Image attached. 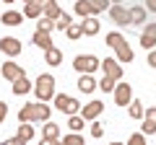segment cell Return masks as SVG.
I'll return each instance as SVG.
<instances>
[{
  "label": "cell",
  "mask_w": 156,
  "mask_h": 145,
  "mask_svg": "<svg viewBox=\"0 0 156 145\" xmlns=\"http://www.w3.org/2000/svg\"><path fill=\"white\" fill-rule=\"evenodd\" d=\"M104 42H107V44H109L112 49L117 52V60H120V62H133V57H135V55H133L130 44L125 42V36H122L120 31H109Z\"/></svg>",
  "instance_id": "6da1fadb"
},
{
  "label": "cell",
  "mask_w": 156,
  "mask_h": 145,
  "mask_svg": "<svg viewBox=\"0 0 156 145\" xmlns=\"http://www.w3.org/2000/svg\"><path fill=\"white\" fill-rule=\"evenodd\" d=\"M50 119V106L47 104H26L18 112V122H47Z\"/></svg>",
  "instance_id": "7a4b0ae2"
},
{
  "label": "cell",
  "mask_w": 156,
  "mask_h": 145,
  "mask_svg": "<svg viewBox=\"0 0 156 145\" xmlns=\"http://www.w3.org/2000/svg\"><path fill=\"white\" fill-rule=\"evenodd\" d=\"M34 91H37V99H39V101L55 99V78H52V75H47V72H44V75H39Z\"/></svg>",
  "instance_id": "3957f363"
},
{
  "label": "cell",
  "mask_w": 156,
  "mask_h": 145,
  "mask_svg": "<svg viewBox=\"0 0 156 145\" xmlns=\"http://www.w3.org/2000/svg\"><path fill=\"white\" fill-rule=\"evenodd\" d=\"M73 67H76L78 72H94L96 67H101V62L96 60L94 55H78L76 60H73Z\"/></svg>",
  "instance_id": "277c9868"
},
{
  "label": "cell",
  "mask_w": 156,
  "mask_h": 145,
  "mask_svg": "<svg viewBox=\"0 0 156 145\" xmlns=\"http://www.w3.org/2000/svg\"><path fill=\"white\" fill-rule=\"evenodd\" d=\"M55 104H57V109H60L62 114H76V112H81V106H78V101L76 99H70L68 93H55Z\"/></svg>",
  "instance_id": "5b68a950"
},
{
  "label": "cell",
  "mask_w": 156,
  "mask_h": 145,
  "mask_svg": "<svg viewBox=\"0 0 156 145\" xmlns=\"http://www.w3.org/2000/svg\"><path fill=\"white\" fill-rule=\"evenodd\" d=\"M130 101H133V88H130V83H117L115 86V104L117 106H130Z\"/></svg>",
  "instance_id": "8992f818"
},
{
  "label": "cell",
  "mask_w": 156,
  "mask_h": 145,
  "mask_svg": "<svg viewBox=\"0 0 156 145\" xmlns=\"http://www.w3.org/2000/svg\"><path fill=\"white\" fill-rule=\"evenodd\" d=\"M109 16H112V21H115L117 26H130V11L122 8V3H115V5L109 8Z\"/></svg>",
  "instance_id": "52a82bcc"
},
{
  "label": "cell",
  "mask_w": 156,
  "mask_h": 145,
  "mask_svg": "<svg viewBox=\"0 0 156 145\" xmlns=\"http://www.w3.org/2000/svg\"><path fill=\"white\" fill-rule=\"evenodd\" d=\"M0 52L8 57H18L21 55V42L16 39V36H3L0 39Z\"/></svg>",
  "instance_id": "ba28073f"
},
{
  "label": "cell",
  "mask_w": 156,
  "mask_h": 145,
  "mask_svg": "<svg viewBox=\"0 0 156 145\" xmlns=\"http://www.w3.org/2000/svg\"><path fill=\"white\" fill-rule=\"evenodd\" d=\"M104 112V101H91V104L81 106V117L86 119V122H91V119H96L99 114Z\"/></svg>",
  "instance_id": "9c48e42d"
},
{
  "label": "cell",
  "mask_w": 156,
  "mask_h": 145,
  "mask_svg": "<svg viewBox=\"0 0 156 145\" xmlns=\"http://www.w3.org/2000/svg\"><path fill=\"white\" fill-rule=\"evenodd\" d=\"M21 75H26V70H23L21 65H16V62H5V65H3V78H5L8 83L18 80Z\"/></svg>",
  "instance_id": "30bf717a"
},
{
  "label": "cell",
  "mask_w": 156,
  "mask_h": 145,
  "mask_svg": "<svg viewBox=\"0 0 156 145\" xmlns=\"http://www.w3.org/2000/svg\"><path fill=\"white\" fill-rule=\"evenodd\" d=\"M101 70H104V75H112V78H122V67H120V60H112V57H107V60H101Z\"/></svg>",
  "instance_id": "8fae6325"
},
{
  "label": "cell",
  "mask_w": 156,
  "mask_h": 145,
  "mask_svg": "<svg viewBox=\"0 0 156 145\" xmlns=\"http://www.w3.org/2000/svg\"><path fill=\"white\" fill-rule=\"evenodd\" d=\"M42 140H44V143H57V140H60V130H57V124H52L50 119H47V124L42 127Z\"/></svg>",
  "instance_id": "7c38bea8"
},
{
  "label": "cell",
  "mask_w": 156,
  "mask_h": 145,
  "mask_svg": "<svg viewBox=\"0 0 156 145\" xmlns=\"http://www.w3.org/2000/svg\"><path fill=\"white\" fill-rule=\"evenodd\" d=\"M34 44L42 47V49H50L52 47V39H50V31H42V29H37V34H34Z\"/></svg>",
  "instance_id": "4fadbf2b"
},
{
  "label": "cell",
  "mask_w": 156,
  "mask_h": 145,
  "mask_svg": "<svg viewBox=\"0 0 156 145\" xmlns=\"http://www.w3.org/2000/svg\"><path fill=\"white\" fill-rule=\"evenodd\" d=\"M96 88V80L91 78V72H83L81 78H78V91H83V93H91Z\"/></svg>",
  "instance_id": "5bb4252c"
},
{
  "label": "cell",
  "mask_w": 156,
  "mask_h": 145,
  "mask_svg": "<svg viewBox=\"0 0 156 145\" xmlns=\"http://www.w3.org/2000/svg\"><path fill=\"white\" fill-rule=\"evenodd\" d=\"M44 57H47V65H52V67H57L62 62V52L57 49V47H50V49H44Z\"/></svg>",
  "instance_id": "9a60e30c"
},
{
  "label": "cell",
  "mask_w": 156,
  "mask_h": 145,
  "mask_svg": "<svg viewBox=\"0 0 156 145\" xmlns=\"http://www.w3.org/2000/svg\"><path fill=\"white\" fill-rule=\"evenodd\" d=\"M21 21H23V13H16V11L3 13V23H5V26H21Z\"/></svg>",
  "instance_id": "2e32d148"
},
{
  "label": "cell",
  "mask_w": 156,
  "mask_h": 145,
  "mask_svg": "<svg viewBox=\"0 0 156 145\" xmlns=\"http://www.w3.org/2000/svg\"><path fill=\"white\" fill-rule=\"evenodd\" d=\"M130 23H146V5L130 8Z\"/></svg>",
  "instance_id": "e0dca14e"
},
{
  "label": "cell",
  "mask_w": 156,
  "mask_h": 145,
  "mask_svg": "<svg viewBox=\"0 0 156 145\" xmlns=\"http://www.w3.org/2000/svg\"><path fill=\"white\" fill-rule=\"evenodd\" d=\"M42 11H44V16L47 18H55V21H57V18H60V8H57V3H55V0H47V3H44V5H42Z\"/></svg>",
  "instance_id": "ac0fdd59"
},
{
  "label": "cell",
  "mask_w": 156,
  "mask_h": 145,
  "mask_svg": "<svg viewBox=\"0 0 156 145\" xmlns=\"http://www.w3.org/2000/svg\"><path fill=\"white\" fill-rule=\"evenodd\" d=\"M29 88H31V83H29V78H26V75H21L18 80H13V93H16V96H23Z\"/></svg>",
  "instance_id": "d6986e66"
},
{
  "label": "cell",
  "mask_w": 156,
  "mask_h": 145,
  "mask_svg": "<svg viewBox=\"0 0 156 145\" xmlns=\"http://www.w3.org/2000/svg\"><path fill=\"white\" fill-rule=\"evenodd\" d=\"M31 137H34V127L29 122H21L18 124V140H21V143H29Z\"/></svg>",
  "instance_id": "ffe728a7"
},
{
  "label": "cell",
  "mask_w": 156,
  "mask_h": 145,
  "mask_svg": "<svg viewBox=\"0 0 156 145\" xmlns=\"http://www.w3.org/2000/svg\"><path fill=\"white\" fill-rule=\"evenodd\" d=\"M65 36L73 39V42H78L81 36H83V23H70V26L65 29Z\"/></svg>",
  "instance_id": "44dd1931"
},
{
  "label": "cell",
  "mask_w": 156,
  "mask_h": 145,
  "mask_svg": "<svg viewBox=\"0 0 156 145\" xmlns=\"http://www.w3.org/2000/svg\"><path fill=\"white\" fill-rule=\"evenodd\" d=\"M76 13L78 16H94V8H91V0H78L76 3Z\"/></svg>",
  "instance_id": "7402d4cb"
},
{
  "label": "cell",
  "mask_w": 156,
  "mask_h": 145,
  "mask_svg": "<svg viewBox=\"0 0 156 145\" xmlns=\"http://www.w3.org/2000/svg\"><path fill=\"white\" fill-rule=\"evenodd\" d=\"M83 34H86V36H94V34H99V21L86 16V21H83Z\"/></svg>",
  "instance_id": "603a6c76"
},
{
  "label": "cell",
  "mask_w": 156,
  "mask_h": 145,
  "mask_svg": "<svg viewBox=\"0 0 156 145\" xmlns=\"http://www.w3.org/2000/svg\"><path fill=\"white\" fill-rule=\"evenodd\" d=\"M42 13H44V11H42L39 3H26V11H23V16H26V18H39Z\"/></svg>",
  "instance_id": "cb8c5ba5"
},
{
  "label": "cell",
  "mask_w": 156,
  "mask_h": 145,
  "mask_svg": "<svg viewBox=\"0 0 156 145\" xmlns=\"http://www.w3.org/2000/svg\"><path fill=\"white\" fill-rule=\"evenodd\" d=\"M143 114H146L143 104H140V101H130V117L133 119H143Z\"/></svg>",
  "instance_id": "d4e9b609"
},
{
  "label": "cell",
  "mask_w": 156,
  "mask_h": 145,
  "mask_svg": "<svg viewBox=\"0 0 156 145\" xmlns=\"http://www.w3.org/2000/svg\"><path fill=\"white\" fill-rule=\"evenodd\" d=\"M140 47H143V49H154V47H156V34L143 31V36H140Z\"/></svg>",
  "instance_id": "484cf974"
},
{
  "label": "cell",
  "mask_w": 156,
  "mask_h": 145,
  "mask_svg": "<svg viewBox=\"0 0 156 145\" xmlns=\"http://www.w3.org/2000/svg\"><path fill=\"white\" fill-rule=\"evenodd\" d=\"M70 23H73L70 13H65V11H62V13H60V18H57V21H55V29H60V31H65V29L70 26Z\"/></svg>",
  "instance_id": "4316f807"
},
{
  "label": "cell",
  "mask_w": 156,
  "mask_h": 145,
  "mask_svg": "<svg viewBox=\"0 0 156 145\" xmlns=\"http://www.w3.org/2000/svg\"><path fill=\"white\" fill-rule=\"evenodd\" d=\"M115 86H117V78H112V75H104V80H99V88L101 91H115Z\"/></svg>",
  "instance_id": "83f0119b"
},
{
  "label": "cell",
  "mask_w": 156,
  "mask_h": 145,
  "mask_svg": "<svg viewBox=\"0 0 156 145\" xmlns=\"http://www.w3.org/2000/svg\"><path fill=\"white\" fill-rule=\"evenodd\" d=\"M83 122H86V119H83V117H78V114H70V119H68L70 130H76V132H78V130H83Z\"/></svg>",
  "instance_id": "f1b7e54d"
},
{
  "label": "cell",
  "mask_w": 156,
  "mask_h": 145,
  "mask_svg": "<svg viewBox=\"0 0 156 145\" xmlns=\"http://www.w3.org/2000/svg\"><path fill=\"white\" fill-rule=\"evenodd\" d=\"M91 8H94V13H101L109 8V0H91Z\"/></svg>",
  "instance_id": "f546056e"
},
{
  "label": "cell",
  "mask_w": 156,
  "mask_h": 145,
  "mask_svg": "<svg viewBox=\"0 0 156 145\" xmlns=\"http://www.w3.org/2000/svg\"><path fill=\"white\" fill-rule=\"evenodd\" d=\"M39 29H42V31H52V29H55V18H42V21H39Z\"/></svg>",
  "instance_id": "4dcf8cb0"
},
{
  "label": "cell",
  "mask_w": 156,
  "mask_h": 145,
  "mask_svg": "<svg viewBox=\"0 0 156 145\" xmlns=\"http://www.w3.org/2000/svg\"><path fill=\"white\" fill-rule=\"evenodd\" d=\"M65 145H83V137H81V135H68Z\"/></svg>",
  "instance_id": "1f68e13d"
},
{
  "label": "cell",
  "mask_w": 156,
  "mask_h": 145,
  "mask_svg": "<svg viewBox=\"0 0 156 145\" xmlns=\"http://www.w3.org/2000/svg\"><path fill=\"white\" fill-rule=\"evenodd\" d=\"M143 132L146 135H156V124L148 122V119H143Z\"/></svg>",
  "instance_id": "d6a6232c"
},
{
  "label": "cell",
  "mask_w": 156,
  "mask_h": 145,
  "mask_svg": "<svg viewBox=\"0 0 156 145\" xmlns=\"http://www.w3.org/2000/svg\"><path fill=\"white\" fill-rule=\"evenodd\" d=\"M146 143V132L143 135H130V145H143Z\"/></svg>",
  "instance_id": "836d02e7"
},
{
  "label": "cell",
  "mask_w": 156,
  "mask_h": 145,
  "mask_svg": "<svg viewBox=\"0 0 156 145\" xmlns=\"http://www.w3.org/2000/svg\"><path fill=\"white\" fill-rule=\"evenodd\" d=\"M143 119H148V122H154V124H156V106H151V109H146Z\"/></svg>",
  "instance_id": "e575fe53"
},
{
  "label": "cell",
  "mask_w": 156,
  "mask_h": 145,
  "mask_svg": "<svg viewBox=\"0 0 156 145\" xmlns=\"http://www.w3.org/2000/svg\"><path fill=\"white\" fill-rule=\"evenodd\" d=\"M104 135V127L101 124H91V137H101Z\"/></svg>",
  "instance_id": "d590c367"
},
{
  "label": "cell",
  "mask_w": 156,
  "mask_h": 145,
  "mask_svg": "<svg viewBox=\"0 0 156 145\" xmlns=\"http://www.w3.org/2000/svg\"><path fill=\"white\" fill-rule=\"evenodd\" d=\"M5 117H8V104H5V101H0V124L5 122Z\"/></svg>",
  "instance_id": "8d00e7d4"
},
{
  "label": "cell",
  "mask_w": 156,
  "mask_h": 145,
  "mask_svg": "<svg viewBox=\"0 0 156 145\" xmlns=\"http://www.w3.org/2000/svg\"><path fill=\"white\" fill-rule=\"evenodd\" d=\"M148 65L156 67V49H148Z\"/></svg>",
  "instance_id": "74e56055"
},
{
  "label": "cell",
  "mask_w": 156,
  "mask_h": 145,
  "mask_svg": "<svg viewBox=\"0 0 156 145\" xmlns=\"http://www.w3.org/2000/svg\"><path fill=\"white\" fill-rule=\"evenodd\" d=\"M146 11L156 13V0H146Z\"/></svg>",
  "instance_id": "f35d334b"
},
{
  "label": "cell",
  "mask_w": 156,
  "mask_h": 145,
  "mask_svg": "<svg viewBox=\"0 0 156 145\" xmlns=\"http://www.w3.org/2000/svg\"><path fill=\"white\" fill-rule=\"evenodd\" d=\"M143 31H148V34H156V23H146V26H143Z\"/></svg>",
  "instance_id": "ab89813d"
},
{
  "label": "cell",
  "mask_w": 156,
  "mask_h": 145,
  "mask_svg": "<svg viewBox=\"0 0 156 145\" xmlns=\"http://www.w3.org/2000/svg\"><path fill=\"white\" fill-rule=\"evenodd\" d=\"M5 145H23V143H21V140H18V135H16V137H11V140H5Z\"/></svg>",
  "instance_id": "60d3db41"
},
{
  "label": "cell",
  "mask_w": 156,
  "mask_h": 145,
  "mask_svg": "<svg viewBox=\"0 0 156 145\" xmlns=\"http://www.w3.org/2000/svg\"><path fill=\"white\" fill-rule=\"evenodd\" d=\"M23 3H39V5H44L47 0H23Z\"/></svg>",
  "instance_id": "b9f144b4"
},
{
  "label": "cell",
  "mask_w": 156,
  "mask_h": 145,
  "mask_svg": "<svg viewBox=\"0 0 156 145\" xmlns=\"http://www.w3.org/2000/svg\"><path fill=\"white\" fill-rule=\"evenodd\" d=\"M112 3H122V0H112Z\"/></svg>",
  "instance_id": "7bdbcfd3"
},
{
  "label": "cell",
  "mask_w": 156,
  "mask_h": 145,
  "mask_svg": "<svg viewBox=\"0 0 156 145\" xmlns=\"http://www.w3.org/2000/svg\"><path fill=\"white\" fill-rule=\"evenodd\" d=\"M3 3H13V0H3Z\"/></svg>",
  "instance_id": "ee69618b"
}]
</instances>
